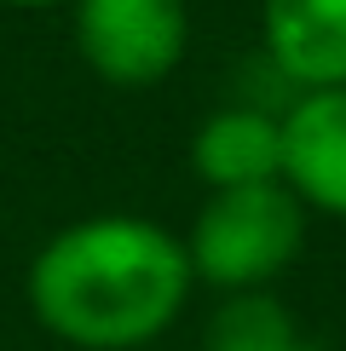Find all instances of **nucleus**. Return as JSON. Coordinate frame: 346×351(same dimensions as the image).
Wrapping results in <instances>:
<instances>
[{"mask_svg":"<svg viewBox=\"0 0 346 351\" xmlns=\"http://www.w3.org/2000/svg\"><path fill=\"white\" fill-rule=\"evenodd\" d=\"M191 282L185 242L156 219L98 213L64 225L35 254L29 305L47 334L81 351H139L185 311Z\"/></svg>","mask_w":346,"mask_h":351,"instance_id":"f257e3e1","label":"nucleus"},{"mask_svg":"<svg viewBox=\"0 0 346 351\" xmlns=\"http://www.w3.org/2000/svg\"><path fill=\"white\" fill-rule=\"evenodd\" d=\"M306 242V208L288 184H242L208 190V202L191 219V276L225 288V294H260L271 276L288 271V259Z\"/></svg>","mask_w":346,"mask_h":351,"instance_id":"f03ea898","label":"nucleus"},{"mask_svg":"<svg viewBox=\"0 0 346 351\" xmlns=\"http://www.w3.org/2000/svg\"><path fill=\"white\" fill-rule=\"evenodd\" d=\"M191 40L185 0H76V52L98 81L139 93L173 75Z\"/></svg>","mask_w":346,"mask_h":351,"instance_id":"7ed1b4c3","label":"nucleus"},{"mask_svg":"<svg viewBox=\"0 0 346 351\" xmlns=\"http://www.w3.org/2000/svg\"><path fill=\"white\" fill-rule=\"evenodd\" d=\"M283 184L300 208L346 219V86L300 93L283 110Z\"/></svg>","mask_w":346,"mask_h":351,"instance_id":"20e7f679","label":"nucleus"},{"mask_svg":"<svg viewBox=\"0 0 346 351\" xmlns=\"http://www.w3.org/2000/svg\"><path fill=\"white\" fill-rule=\"evenodd\" d=\"M260 35L295 86H346V0H260Z\"/></svg>","mask_w":346,"mask_h":351,"instance_id":"39448f33","label":"nucleus"},{"mask_svg":"<svg viewBox=\"0 0 346 351\" xmlns=\"http://www.w3.org/2000/svg\"><path fill=\"white\" fill-rule=\"evenodd\" d=\"M191 167L208 190L283 184V115L266 110H214L191 138Z\"/></svg>","mask_w":346,"mask_h":351,"instance_id":"423d86ee","label":"nucleus"},{"mask_svg":"<svg viewBox=\"0 0 346 351\" xmlns=\"http://www.w3.org/2000/svg\"><path fill=\"white\" fill-rule=\"evenodd\" d=\"M300 340L288 311L260 288V294H231L208 323V351H283Z\"/></svg>","mask_w":346,"mask_h":351,"instance_id":"0eeeda50","label":"nucleus"},{"mask_svg":"<svg viewBox=\"0 0 346 351\" xmlns=\"http://www.w3.org/2000/svg\"><path fill=\"white\" fill-rule=\"evenodd\" d=\"M0 6H64V0H0Z\"/></svg>","mask_w":346,"mask_h":351,"instance_id":"6e6552de","label":"nucleus"},{"mask_svg":"<svg viewBox=\"0 0 346 351\" xmlns=\"http://www.w3.org/2000/svg\"><path fill=\"white\" fill-rule=\"evenodd\" d=\"M283 351H323V346H306V340H288Z\"/></svg>","mask_w":346,"mask_h":351,"instance_id":"1a4fd4ad","label":"nucleus"}]
</instances>
